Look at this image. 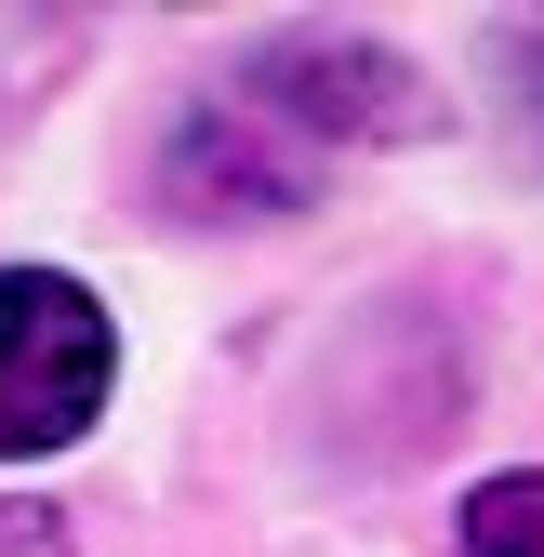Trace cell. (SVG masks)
Returning a JSON list of instances; mask_svg holds the SVG:
<instances>
[{"mask_svg":"<svg viewBox=\"0 0 544 557\" xmlns=\"http://www.w3.org/2000/svg\"><path fill=\"white\" fill-rule=\"evenodd\" d=\"M452 557H544V465L479 478V492H465V518H452Z\"/></svg>","mask_w":544,"mask_h":557,"instance_id":"277c9868","label":"cell"},{"mask_svg":"<svg viewBox=\"0 0 544 557\" xmlns=\"http://www.w3.org/2000/svg\"><path fill=\"white\" fill-rule=\"evenodd\" d=\"M120 332L81 278L53 265H0V451H66L107 411Z\"/></svg>","mask_w":544,"mask_h":557,"instance_id":"6da1fadb","label":"cell"},{"mask_svg":"<svg viewBox=\"0 0 544 557\" xmlns=\"http://www.w3.org/2000/svg\"><path fill=\"white\" fill-rule=\"evenodd\" d=\"M0 557H81V531H66V505L14 492V505H0Z\"/></svg>","mask_w":544,"mask_h":557,"instance_id":"5b68a950","label":"cell"},{"mask_svg":"<svg viewBox=\"0 0 544 557\" xmlns=\"http://www.w3.org/2000/svg\"><path fill=\"white\" fill-rule=\"evenodd\" d=\"M239 107L293 120V133H332V147H412V133H438V94L385 40H359V27H280L252 53Z\"/></svg>","mask_w":544,"mask_h":557,"instance_id":"7a4b0ae2","label":"cell"},{"mask_svg":"<svg viewBox=\"0 0 544 557\" xmlns=\"http://www.w3.org/2000/svg\"><path fill=\"white\" fill-rule=\"evenodd\" d=\"M505 53H518V107H531V133H544V14H531V27H518Z\"/></svg>","mask_w":544,"mask_h":557,"instance_id":"8992f818","label":"cell"},{"mask_svg":"<svg viewBox=\"0 0 544 557\" xmlns=\"http://www.w3.org/2000/svg\"><path fill=\"white\" fill-rule=\"evenodd\" d=\"M160 199L199 213V226H265V213L306 199V160H293L252 107H186V120L160 133Z\"/></svg>","mask_w":544,"mask_h":557,"instance_id":"3957f363","label":"cell"}]
</instances>
